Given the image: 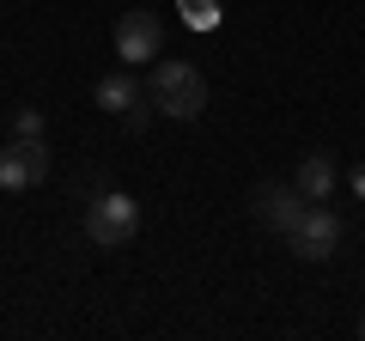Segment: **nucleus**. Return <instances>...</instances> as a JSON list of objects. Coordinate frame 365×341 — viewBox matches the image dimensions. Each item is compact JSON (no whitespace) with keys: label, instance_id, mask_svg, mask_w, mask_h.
<instances>
[{"label":"nucleus","instance_id":"f257e3e1","mask_svg":"<svg viewBox=\"0 0 365 341\" xmlns=\"http://www.w3.org/2000/svg\"><path fill=\"white\" fill-rule=\"evenodd\" d=\"M146 98H153L158 116L170 122H195L201 110H207V79H201L195 61H153V79H146Z\"/></svg>","mask_w":365,"mask_h":341},{"label":"nucleus","instance_id":"f03ea898","mask_svg":"<svg viewBox=\"0 0 365 341\" xmlns=\"http://www.w3.org/2000/svg\"><path fill=\"white\" fill-rule=\"evenodd\" d=\"M134 232H140V201L122 195V189H104V195L86 208V238H91L98 250L134 244Z\"/></svg>","mask_w":365,"mask_h":341},{"label":"nucleus","instance_id":"7ed1b4c3","mask_svg":"<svg viewBox=\"0 0 365 341\" xmlns=\"http://www.w3.org/2000/svg\"><path fill=\"white\" fill-rule=\"evenodd\" d=\"M287 244H292L299 263H329V256L341 250V213L323 208V201H311V208L299 213V225L287 232Z\"/></svg>","mask_w":365,"mask_h":341},{"label":"nucleus","instance_id":"20e7f679","mask_svg":"<svg viewBox=\"0 0 365 341\" xmlns=\"http://www.w3.org/2000/svg\"><path fill=\"white\" fill-rule=\"evenodd\" d=\"M116 55L128 67H146V61H158L165 55V25H158V13H122L116 19Z\"/></svg>","mask_w":365,"mask_h":341},{"label":"nucleus","instance_id":"39448f33","mask_svg":"<svg viewBox=\"0 0 365 341\" xmlns=\"http://www.w3.org/2000/svg\"><path fill=\"white\" fill-rule=\"evenodd\" d=\"M49 170H55V158H49V146L43 141H13L6 153H0V189H37V183H49Z\"/></svg>","mask_w":365,"mask_h":341},{"label":"nucleus","instance_id":"423d86ee","mask_svg":"<svg viewBox=\"0 0 365 341\" xmlns=\"http://www.w3.org/2000/svg\"><path fill=\"white\" fill-rule=\"evenodd\" d=\"M304 208H311V201H304V189H299V183H262L256 195H250V213H256L268 232H280V238L299 225V213H304Z\"/></svg>","mask_w":365,"mask_h":341},{"label":"nucleus","instance_id":"0eeeda50","mask_svg":"<svg viewBox=\"0 0 365 341\" xmlns=\"http://www.w3.org/2000/svg\"><path fill=\"white\" fill-rule=\"evenodd\" d=\"M292 183L304 189V201H329V195H335V183H341V165L329 153H304V165H299Z\"/></svg>","mask_w":365,"mask_h":341},{"label":"nucleus","instance_id":"6e6552de","mask_svg":"<svg viewBox=\"0 0 365 341\" xmlns=\"http://www.w3.org/2000/svg\"><path fill=\"white\" fill-rule=\"evenodd\" d=\"M134 104H140V86H134L128 73H104V79H98V110H110V116H128Z\"/></svg>","mask_w":365,"mask_h":341},{"label":"nucleus","instance_id":"1a4fd4ad","mask_svg":"<svg viewBox=\"0 0 365 341\" xmlns=\"http://www.w3.org/2000/svg\"><path fill=\"white\" fill-rule=\"evenodd\" d=\"M182 6V25L189 31H213L220 25V0H177Z\"/></svg>","mask_w":365,"mask_h":341},{"label":"nucleus","instance_id":"9d476101","mask_svg":"<svg viewBox=\"0 0 365 341\" xmlns=\"http://www.w3.org/2000/svg\"><path fill=\"white\" fill-rule=\"evenodd\" d=\"M13 134H19V141H43V110H19V116H13Z\"/></svg>","mask_w":365,"mask_h":341},{"label":"nucleus","instance_id":"9b49d317","mask_svg":"<svg viewBox=\"0 0 365 341\" xmlns=\"http://www.w3.org/2000/svg\"><path fill=\"white\" fill-rule=\"evenodd\" d=\"M347 183H353V195L365 201V165H353V177H347Z\"/></svg>","mask_w":365,"mask_h":341},{"label":"nucleus","instance_id":"f8f14e48","mask_svg":"<svg viewBox=\"0 0 365 341\" xmlns=\"http://www.w3.org/2000/svg\"><path fill=\"white\" fill-rule=\"evenodd\" d=\"M359 341H365V311H359Z\"/></svg>","mask_w":365,"mask_h":341}]
</instances>
